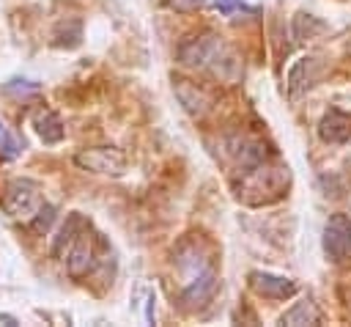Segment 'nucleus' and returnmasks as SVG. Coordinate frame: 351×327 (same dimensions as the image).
I'll return each instance as SVG.
<instances>
[{
  "label": "nucleus",
  "instance_id": "f257e3e1",
  "mask_svg": "<svg viewBox=\"0 0 351 327\" xmlns=\"http://www.w3.org/2000/svg\"><path fill=\"white\" fill-rule=\"evenodd\" d=\"M178 58H181V63H186L192 69H208V71L222 74V77H225V69L222 66H233L236 69L233 55L228 52V47L217 36H200V38L186 41L178 49Z\"/></svg>",
  "mask_w": 351,
  "mask_h": 327
},
{
  "label": "nucleus",
  "instance_id": "f03ea898",
  "mask_svg": "<svg viewBox=\"0 0 351 327\" xmlns=\"http://www.w3.org/2000/svg\"><path fill=\"white\" fill-rule=\"evenodd\" d=\"M41 206H44V201H41L38 184H33L30 179H14V181H8L5 192H3V212L11 220H19V223L27 225L38 214Z\"/></svg>",
  "mask_w": 351,
  "mask_h": 327
},
{
  "label": "nucleus",
  "instance_id": "7ed1b4c3",
  "mask_svg": "<svg viewBox=\"0 0 351 327\" xmlns=\"http://www.w3.org/2000/svg\"><path fill=\"white\" fill-rule=\"evenodd\" d=\"M74 162L82 170L90 173H107V176H121L126 170V154L115 146H93V148H82L74 154Z\"/></svg>",
  "mask_w": 351,
  "mask_h": 327
},
{
  "label": "nucleus",
  "instance_id": "20e7f679",
  "mask_svg": "<svg viewBox=\"0 0 351 327\" xmlns=\"http://www.w3.org/2000/svg\"><path fill=\"white\" fill-rule=\"evenodd\" d=\"M222 157L239 170V173H247L250 168L261 165L263 157H266V148L263 143L252 140V137H244V135H230L222 140Z\"/></svg>",
  "mask_w": 351,
  "mask_h": 327
},
{
  "label": "nucleus",
  "instance_id": "39448f33",
  "mask_svg": "<svg viewBox=\"0 0 351 327\" xmlns=\"http://www.w3.org/2000/svg\"><path fill=\"white\" fill-rule=\"evenodd\" d=\"M324 253L332 261L351 258V217L348 214H332L324 225Z\"/></svg>",
  "mask_w": 351,
  "mask_h": 327
},
{
  "label": "nucleus",
  "instance_id": "423d86ee",
  "mask_svg": "<svg viewBox=\"0 0 351 327\" xmlns=\"http://www.w3.org/2000/svg\"><path fill=\"white\" fill-rule=\"evenodd\" d=\"M93 269H96L93 245H90V239H88L85 234H80L77 242H74V245L69 247V253H66V272H69L74 280H80V278H88Z\"/></svg>",
  "mask_w": 351,
  "mask_h": 327
},
{
  "label": "nucleus",
  "instance_id": "0eeeda50",
  "mask_svg": "<svg viewBox=\"0 0 351 327\" xmlns=\"http://www.w3.org/2000/svg\"><path fill=\"white\" fill-rule=\"evenodd\" d=\"M173 91L181 102V107L189 113V115H206L208 107H211V96L206 93V88L189 82V80H176L173 82Z\"/></svg>",
  "mask_w": 351,
  "mask_h": 327
},
{
  "label": "nucleus",
  "instance_id": "6e6552de",
  "mask_svg": "<svg viewBox=\"0 0 351 327\" xmlns=\"http://www.w3.org/2000/svg\"><path fill=\"white\" fill-rule=\"evenodd\" d=\"M250 286L261 297H269V300H285V297L296 294V283L293 280L277 278V275H269V272H250Z\"/></svg>",
  "mask_w": 351,
  "mask_h": 327
},
{
  "label": "nucleus",
  "instance_id": "1a4fd4ad",
  "mask_svg": "<svg viewBox=\"0 0 351 327\" xmlns=\"http://www.w3.org/2000/svg\"><path fill=\"white\" fill-rule=\"evenodd\" d=\"M318 135L326 143H346L351 137V118L340 110H329L318 126Z\"/></svg>",
  "mask_w": 351,
  "mask_h": 327
},
{
  "label": "nucleus",
  "instance_id": "9d476101",
  "mask_svg": "<svg viewBox=\"0 0 351 327\" xmlns=\"http://www.w3.org/2000/svg\"><path fill=\"white\" fill-rule=\"evenodd\" d=\"M315 74H318V60H315V58H302V60H296V66H293L291 74H288V91H291V96H296L299 91L310 88V85L315 82Z\"/></svg>",
  "mask_w": 351,
  "mask_h": 327
},
{
  "label": "nucleus",
  "instance_id": "9b49d317",
  "mask_svg": "<svg viewBox=\"0 0 351 327\" xmlns=\"http://www.w3.org/2000/svg\"><path fill=\"white\" fill-rule=\"evenodd\" d=\"M33 126H36V132H38V137H41L44 143H58V140H63V124H60L58 113H52V110H38V113L33 115Z\"/></svg>",
  "mask_w": 351,
  "mask_h": 327
},
{
  "label": "nucleus",
  "instance_id": "f8f14e48",
  "mask_svg": "<svg viewBox=\"0 0 351 327\" xmlns=\"http://www.w3.org/2000/svg\"><path fill=\"white\" fill-rule=\"evenodd\" d=\"M280 322H282V324H291V327H299V324H318V322H321V313H318L315 302L307 297V300L296 302L291 311H285Z\"/></svg>",
  "mask_w": 351,
  "mask_h": 327
},
{
  "label": "nucleus",
  "instance_id": "ddd939ff",
  "mask_svg": "<svg viewBox=\"0 0 351 327\" xmlns=\"http://www.w3.org/2000/svg\"><path fill=\"white\" fill-rule=\"evenodd\" d=\"M80 228H82L80 214H71V217L66 220V225L60 228L55 245H52V256H63V253H69V247H71V245L77 242V236H80Z\"/></svg>",
  "mask_w": 351,
  "mask_h": 327
},
{
  "label": "nucleus",
  "instance_id": "4468645a",
  "mask_svg": "<svg viewBox=\"0 0 351 327\" xmlns=\"http://www.w3.org/2000/svg\"><path fill=\"white\" fill-rule=\"evenodd\" d=\"M326 30V25L324 22H318L315 16H310V14H299L296 19H293V36L299 38V41H304V38H313L315 33H324Z\"/></svg>",
  "mask_w": 351,
  "mask_h": 327
},
{
  "label": "nucleus",
  "instance_id": "2eb2a0df",
  "mask_svg": "<svg viewBox=\"0 0 351 327\" xmlns=\"http://www.w3.org/2000/svg\"><path fill=\"white\" fill-rule=\"evenodd\" d=\"M19 151H22V148H19V140H16V137L8 132V126L0 121V154H3L5 159H14Z\"/></svg>",
  "mask_w": 351,
  "mask_h": 327
},
{
  "label": "nucleus",
  "instance_id": "dca6fc26",
  "mask_svg": "<svg viewBox=\"0 0 351 327\" xmlns=\"http://www.w3.org/2000/svg\"><path fill=\"white\" fill-rule=\"evenodd\" d=\"M52 220H55V206L44 203V206L38 209V214H36V217H33L27 225H30L36 234H41V231H47V228H49V223H52Z\"/></svg>",
  "mask_w": 351,
  "mask_h": 327
},
{
  "label": "nucleus",
  "instance_id": "f3484780",
  "mask_svg": "<svg viewBox=\"0 0 351 327\" xmlns=\"http://www.w3.org/2000/svg\"><path fill=\"white\" fill-rule=\"evenodd\" d=\"M203 3H206V0H167V5H170V8L184 11V14H186V11H197Z\"/></svg>",
  "mask_w": 351,
  "mask_h": 327
},
{
  "label": "nucleus",
  "instance_id": "a211bd4d",
  "mask_svg": "<svg viewBox=\"0 0 351 327\" xmlns=\"http://www.w3.org/2000/svg\"><path fill=\"white\" fill-rule=\"evenodd\" d=\"M214 5L222 8L225 14H230V11H252V8H247V5L239 3V0H214Z\"/></svg>",
  "mask_w": 351,
  "mask_h": 327
}]
</instances>
